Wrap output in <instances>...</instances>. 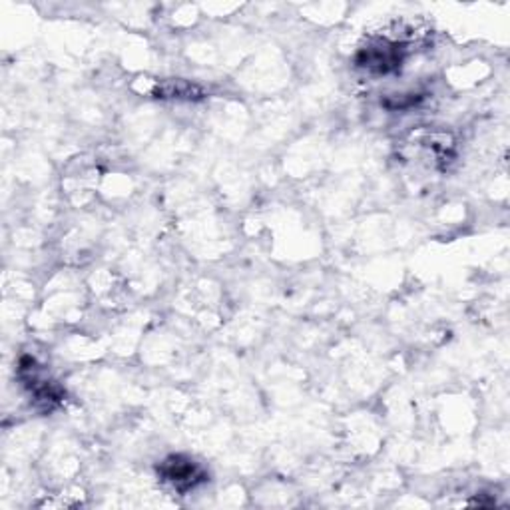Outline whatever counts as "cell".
<instances>
[{
  "label": "cell",
  "mask_w": 510,
  "mask_h": 510,
  "mask_svg": "<svg viewBox=\"0 0 510 510\" xmlns=\"http://www.w3.org/2000/svg\"><path fill=\"white\" fill-rule=\"evenodd\" d=\"M156 98H178V100H198L201 98V88L185 80H164L152 88Z\"/></svg>",
  "instance_id": "2"
},
{
  "label": "cell",
  "mask_w": 510,
  "mask_h": 510,
  "mask_svg": "<svg viewBox=\"0 0 510 510\" xmlns=\"http://www.w3.org/2000/svg\"><path fill=\"white\" fill-rule=\"evenodd\" d=\"M160 477L172 485L180 493H188V490L196 488L201 485L203 480L208 479L206 470H203L196 461H192L188 457H182V454H174V457L166 459L160 467H157Z\"/></svg>",
  "instance_id": "1"
}]
</instances>
